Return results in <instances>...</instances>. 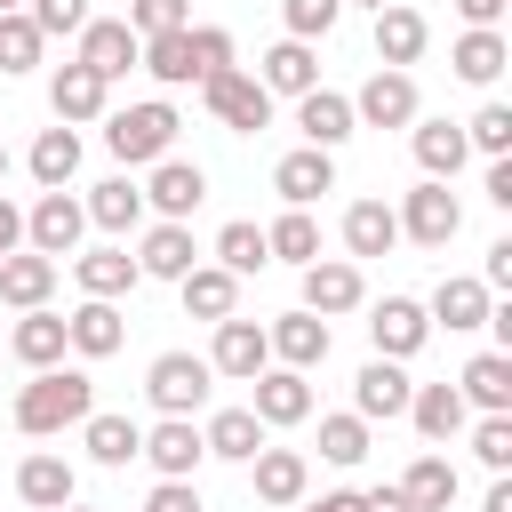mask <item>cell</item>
I'll use <instances>...</instances> for the list:
<instances>
[{"label": "cell", "mask_w": 512, "mask_h": 512, "mask_svg": "<svg viewBox=\"0 0 512 512\" xmlns=\"http://www.w3.org/2000/svg\"><path fill=\"white\" fill-rule=\"evenodd\" d=\"M88 416H96L88 368H40V376L16 392V432H32V440H48V432H64V424H88Z\"/></svg>", "instance_id": "1"}, {"label": "cell", "mask_w": 512, "mask_h": 512, "mask_svg": "<svg viewBox=\"0 0 512 512\" xmlns=\"http://www.w3.org/2000/svg\"><path fill=\"white\" fill-rule=\"evenodd\" d=\"M176 128H184L176 104H168V96H144V104H128V112L104 120V152H112L120 168H152V160H168Z\"/></svg>", "instance_id": "2"}, {"label": "cell", "mask_w": 512, "mask_h": 512, "mask_svg": "<svg viewBox=\"0 0 512 512\" xmlns=\"http://www.w3.org/2000/svg\"><path fill=\"white\" fill-rule=\"evenodd\" d=\"M392 216H400V240H416V248H448V240L464 232V200H456L448 184H432V176H424Z\"/></svg>", "instance_id": "3"}, {"label": "cell", "mask_w": 512, "mask_h": 512, "mask_svg": "<svg viewBox=\"0 0 512 512\" xmlns=\"http://www.w3.org/2000/svg\"><path fill=\"white\" fill-rule=\"evenodd\" d=\"M80 232H88V208L72 200V192H40L32 208H24V248L32 256H80Z\"/></svg>", "instance_id": "4"}, {"label": "cell", "mask_w": 512, "mask_h": 512, "mask_svg": "<svg viewBox=\"0 0 512 512\" xmlns=\"http://www.w3.org/2000/svg\"><path fill=\"white\" fill-rule=\"evenodd\" d=\"M208 360L200 352H160L152 368H144V392H152V408L160 416H192V408H208Z\"/></svg>", "instance_id": "5"}, {"label": "cell", "mask_w": 512, "mask_h": 512, "mask_svg": "<svg viewBox=\"0 0 512 512\" xmlns=\"http://www.w3.org/2000/svg\"><path fill=\"white\" fill-rule=\"evenodd\" d=\"M200 104L232 128V136H256L264 120H272V96L256 88V72H240V64H224L216 80H200Z\"/></svg>", "instance_id": "6"}, {"label": "cell", "mask_w": 512, "mask_h": 512, "mask_svg": "<svg viewBox=\"0 0 512 512\" xmlns=\"http://www.w3.org/2000/svg\"><path fill=\"white\" fill-rule=\"evenodd\" d=\"M272 368V344H264V328L256 320H216V344H208V376H232V384H256Z\"/></svg>", "instance_id": "7"}, {"label": "cell", "mask_w": 512, "mask_h": 512, "mask_svg": "<svg viewBox=\"0 0 512 512\" xmlns=\"http://www.w3.org/2000/svg\"><path fill=\"white\" fill-rule=\"evenodd\" d=\"M352 120L360 128H408V120H424V104H416V80L408 72H368V88L352 96Z\"/></svg>", "instance_id": "8"}, {"label": "cell", "mask_w": 512, "mask_h": 512, "mask_svg": "<svg viewBox=\"0 0 512 512\" xmlns=\"http://www.w3.org/2000/svg\"><path fill=\"white\" fill-rule=\"evenodd\" d=\"M136 192H144V208H160V224H184V216L208 200V176H200L192 160L168 152V160H152V176H144Z\"/></svg>", "instance_id": "9"}, {"label": "cell", "mask_w": 512, "mask_h": 512, "mask_svg": "<svg viewBox=\"0 0 512 512\" xmlns=\"http://www.w3.org/2000/svg\"><path fill=\"white\" fill-rule=\"evenodd\" d=\"M360 296H368V280H360L352 256H320V264H304V312H312V320L360 312Z\"/></svg>", "instance_id": "10"}, {"label": "cell", "mask_w": 512, "mask_h": 512, "mask_svg": "<svg viewBox=\"0 0 512 512\" xmlns=\"http://www.w3.org/2000/svg\"><path fill=\"white\" fill-rule=\"evenodd\" d=\"M424 336H432V320H424L416 296H384V304L368 312V344H376V360H416Z\"/></svg>", "instance_id": "11"}, {"label": "cell", "mask_w": 512, "mask_h": 512, "mask_svg": "<svg viewBox=\"0 0 512 512\" xmlns=\"http://www.w3.org/2000/svg\"><path fill=\"white\" fill-rule=\"evenodd\" d=\"M136 56H144V40H136L120 16H88V24H80V56H72V64H88L96 80H120V72H136Z\"/></svg>", "instance_id": "12"}, {"label": "cell", "mask_w": 512, "mask_h": 512, "mask_svg": "<svg viewBox=\"0 0 512 512\" xmlns=\"http://www.w3.org/2000/svg\"><path fill=\"white\" fill-rule=\"evenodd\" d=\"M264 344H272V368H296V376H312V368L328 360V320H312V312L296 304V312H280V320L264 328Z\"/></svg>", "instance_id": "13"}, {"label": "cell", "mask_w": 512, "mask_h": 512, "mask_svg": "<svg viewBox=\"0 0 512 512\" xmlns=\"http://www.w3.org/2000/svg\"><path fill=\"white\" fill-rule=\"evenodd\" d=\"M408 392H416V376L400 368V360H368L360 376H352V416L360 424H392V416H408Z\"/></svg>", "instance_id": "14"}, {"label": "cell", "mask_w": 512, "mask_h": 512, "mask_svg": "<svg viewBox=\"0 0 512 512\" xmlns=\"http://www.w3.org/2000/svg\"><path fill=\"white\" fill-rule=\"evenodd\" d=\"M136 456H144L160 480H192L208 448H200V424H192V416H160V424L144 432V448H136Z\"/></svg>", "instance_id": "15"}, {"label": "cell", "mask_w": 512, "mask_h": 512, "mask_svg": "<svg viewBox=\"0 0 512 512\" xmlns=\"http://www.w3.org/2000/svg\"><path fill=\"white\" fill-rule=\"evenodd\" d=\"M104 104H112V80H96L88 64H56V72H48V112H56L64 128L104 120Z\"/></svg>", "instance_id": "16"}, {"label": "cell", "mask_w": 512, "mask_h": 512, "mask_svg": "<svg viewBox=\"0 0 512 512\" xmlns=\"http://www.w3.org/2000/svg\"><path fill=\"white\" fill-rule=\"evenodd\" d=\"M64 344H72L80 360H112V352L128 344V320H120V304H96V296H80V304L64 312Z\"/></svg>", "instance_id": "17"}, {"label": "cell", "mask_w": 512, "mask_h": 512, "mask_svg": "<svg viewBox=\"0 0 512 512\" xmlns=\"http://www.w3.org/2000/svg\"><path fill=\"white\" fill-rule=\"evenodd\" d=\"M248 416L272 432V424H304L312 416V384L296 376V368H264L256 384H248Z\"/></svg>", "instance_id": "18"}, {"label": "cell", "mask_w": 512, "mask_h": 512, "mask_svg": "<svg viewBox=\"0 0 512 512\" xmlns=\"http://www.w3.org/2000/svg\"><path fill=\"white\" fill-rule=\"evenodd\" d=\"M272 192H280L288 208H312L320 192H336V152H312V144L280 152V168H272Z\"/></svg>", "instance_id": "19"}, {"label": "cell", "mask_w": 512, "mask_h": 512, "mask_svg": "<svg viewBox=\"0 0 512 512\" xmlns=\"http://www.w3.org/2000/svg\"><path fill=\"white\" fill-rule=\"evenodd\" d=\"M456 400L480 416H512V352H472L456 376Z\"/></svg>", "instance_id": "20"}, {"label": "cell", "mask_w": 512, "mask_h": 512, "mask_svg": "<svg viewBox=\"0 0 512 512\" xmlns=\"http://www.w3.org/2000/svg\"><path fill=\"white\" fill-rule=\"evenodd\" d=\"M248 472H256V504H304V488H312V464H304V448H256L248 456Z\"/></svg>", "instance_id": "21"}, {"label": "cell", "mask_w": 512, "mask_h": 512, "mask_svg": "<svg viewBox=\"0 0 512 512\" xmlns=\"http://www.w3.org/2000/svg\"><path fill=\"white\" fill-rule=\"evenodd\" d=\"M424 48H432V24H424L416 8H400V0L376 8V64H384V72H408Z\"/></svg>", "instance_id": "22"}, {"label": "cell", "mask_w": 512, "mask_h": 512, "mask_svg": "<svg viewBox=\"0 0 512 512\" xmlns=\"http://www.w3.org/2000/svg\"><path fill=\"white\" fill-rule=\"evenodd\" d=\"M256 88H264V96H312V88H320V56H312L304 40H272L264 64H256Z\"/></svg>", "instance_id": "23"}, {"label": "cell", "mask_w": 512, "mask_h": 512, "mask_svg": "<svg viewBox=\"0 0 512 512\" xmlns=\"http://www.w3.org/2000/svg\"><path fill=\"white\" fill-rule=\"evenodd\" d=\"M488 312H496V304H488V288H480L472 272H448V280L432 288V304H424V320H440L448 336H464V328H488Z\"/></svg>", "instance_id": "24"}, {"label": "cell", "mask_w": 512, "mask_h": 512, "mask_svg": "<svg viewBox=\"0 0 512 512\" xmlns=\"http://www.w3.org/2000/svg\"><path fill=\"white\" fill-rule=\"evenodd\" d=\"M16 496H24L32 512H64V504L80 496V472H72L64 456H48V448H40V456H24V464H16Z\"/></svg>", "instance_id": "25"}, {"label": "cell", "mask_w": 512, "mask_h": 512, "mask_svg": "<svg viewBox=\"0 0 512 512\" xmlns=\"http://www.w3.org/2000/svg\"><path fill=\"white\" fill-rule=\"evenodd\" d=\"M296 128H304V144L312 152H336L360 120H352V96H336V88H312V96H296Z\"/></svg>", "instance_id": "26"}, {"label": "cell", "mask_w": 512, "mask_h": 512, "mask_svg": "<svg viewBox=\"0 0 512 512\" xmlns=\"http://www.w3.org/2000/svg\"><path fill=\"white\" fill-rule=\"evenodd\" d=\"M408 144H416V168H424L432 184H448V176L472 160V144H464L456 120H408Z\"/></svg>", "instance_id": "27"}, {"label": "cell", "mask_w": 512, "mask_h": 512, "mask_svg": "<svg viewBox=\"0 0 512 512\" xmlns=\"http://www.w3.org/2000/svg\"><path fill=\"white\" fill-rule=\"evenodd\" d=\"M8 352H16L32 376H40V368H64V352H72V344H64V312H48V304L24 312V320L8 328Z\"/></svg>", "instance_id": "28"}, {"label": "cell", "mask_w": 512, "mask_h": 512, "mask_svg": "<svg viewBox=\"0 0 512 512\" xmlns=\"http://www.w3.org/2000/svg\"><path fill=\"white\" fill-rule=\"evenodd\" d=\"M24 168H32V184H40V192H64V184H72V168H80V128H64V120H56V128H40V136H32V152H24Z\"/></svg>", "instance_id": "29"}, {"label": "cell", "mask_w": 512, "mask_h": 512, "mask_svg": "<svg viewBox=\"0 0 512 512\" xmlns=\"http://www.w3.org/2000/svg\"><path fill=\"white\" fill-rule=\"evenodd\" d=\"M192 264H200V248H192L184 224H152V232L136 240V272H144V280H184Z\"/></svg>", "instance_id": "30"}, {"label": "cell", "mask_w": 512, "mask_h": 512, "mask_svg": "<svg viewBox=\"0 0 512 512\" xmlns=\"http://www.w3.org/2000/svg\"><path fill=\"white\" fill-rule=\"evenodd\" d=\"M72 280H80V296L112 304V296H128L144 272H136V256H128V248H88V256H72Z\"/></svg>", "instance_id": "31"}, {"label": "cell", "mask_w": 512, "mask_h": 512, "mask_svg": "<svg viewBox=\"0 0 512 512\" xmlns=\"http://www.w3.org/2000/svg\"><path fill=\"white\" fill-rule=\"evenodd\" d=\"M48 296H56V264H48V256H32V248L0 256V304H16V312H40Z\"/></svg>", "instance_id": "32"}, {"label": "cell", "mask_w": 512, "mask_h": 512, "mask_svg": "<svg viewBox=\"0 0 512 512\" xmlns=\"http://www.w3.org/2000/svg\"><path fill=\"white\" fill-rule=\"evenodd\" d=\"M176 288H184V312H192V320H232V312H240V280H232L224 264H192Z\"/></svg>", "instance_id": "33"}, {"label": "cell", "mask_w": 512, "mask_h": 512, "mask_svg": "<svg viewBox=\"0 0 512 512\" xmlns=\"http://www.w3.org/2000/svg\"><path fill=\"white\" fill-rule=\"evenodd\" d=\"M408 424H416L424 440H456V432L472 424V408L456 400V384H416V392H408Z\"/></svg>", "instance_id": "34"}, {"label": "cell", "mask_w": 512, "mask_h": 512, "mask_svg": "<svg viewBox=\"0 0 512 512\" xmlns=\"http://www.w3.org/2000/svg\"><path fill=\"white\" fill-rule=\"evenodd\" d=\"M344 248H352V256H392V248H400V216H392L384 200H352V208H344Z\"/></svg>", "instance_id": "35"}, {"label": "cell", "mask_w": 512, "mask_h": 512, "mask_svg": "<svg viewBox=\"0 0 512 512\" xmlns=\"http://www.w3.org/2000/svg\"><path fill=\"white\" fill-rule=\"evenodd\" d=\"M200 448H208V456H224V464H248V456L264 448V424H256L248 408H216V416L200 424Z\"/></svg>", "instance_id": "36"}, {"label": "cell", "mask_w": 512, "mask_h": 512, "mask_svg": "<svg viewBox=\"0 0 512 512\" xmlns=\"http://www.w3.org/2000/svg\"><path fill=\"white\" fill-rule=\"evenodd\" d=\"M392 488L408 496V512H448V504H456V464H448V456H416Z\"/></svg>", "instance_id": "37"}, {"label": "cell", "mask_w": 512, "mask_h": 512, "mask_svg": "<svg viewBox=\"0 0 512 512\" xmlns=\"http://www.w3.org/2000/svg\"><path fill=\"white\" fill-rule=\"evenodd\" d=\"M512 64V48H504V32H464L456 48H448V72L456 80H472V88H496V72Z\"/></svg>", "instance_id": "38"}, {"label": "cell", "mask_w": 512, "mask_h": 512, "mask_svg": "<svg viewBox=\"0 0 512 512\" xmlns=\"http://www.w3.org/2000/svg\"><path fill=\"white\" fill-rule=\"evenodd\" d=\"M160 88H184V80H200V56H192V24L184 32H160V40H144V56H136Z\"/></svg>", "instance_id": "39"}, {"label": "cell", "mask_w": 512, "mask_h": 512, "mask_svg": "<svg viewBox=\"0 0 512 512\" xmlns=\"http://www.w3.org/2000/svg\"><path fill=\"white\" fill-rule=\"evenodd\" d=\"M80 208H88V224H104V232H136V224H144V192H136L128 176H104Z\"/></svg>", "instance_id": "40"}, {"label": "cell", "mask_w": 512, "mask_h": 512, "mask_svg": "<svg viewBox=\"0 0 512 512\" xmlns=\"http://www.w3.org/2000/svg\"><path fill=\"white\" fill-rule=\"evenodd\" d=\"M264 248L280 256V264H320V224H312V208H288L280 224H264Z\"/></svg>", "instance_id": "41"}, {"label": "cell", "mask_w": 512, "mask_h": 512, "mask_svg": "<svg viewBox=\"0 0 512 512\" xmlns=\"http://www.w3.org/2000/svg\"><path fill=\"white\" fill-rule=\"evenodd\" d=\"M216 264H224L232 280L264 272V264H272V248H264V224H224V232H216Z\"/></svg>", "instance_id": "42"}, {"label": "cell", "mask_w": 512, "mask_h": 512, "mask_svg": "<svg viewBox=\"0 0 512 512\" xmlns=\"http://www.w3.org/2000/svg\"><path fill=\"white\" fill-rule=\"evenodd\" d=\"M80 432H88V456H96V464H112V472L144 448V424H128V416H88Z\"/></svg>", "instance_id": "43"}, {"label": "cell", "mask_w": 512, "mask_h": 512, "mask_svg": "<svg viewBox=\"0 0 512 512\" xmlns=\"http://www.w3.org/2000/svg\"><path fill=\"white\" fill-rule=\"evenodd\" d=\"M464 144L488 152V160H512V104H480V112L464 120Z\"/></svg>", "instance_id": "44"}, {"label": "cell", "mask_w": 512, "mask_h": 512, "mask_svg": "<svg viewBox=\"0 0 512 512\" xmlns=\"http://www.w3.org/2000/svg\"><path fill=\"white\" fill-rule=\"evenodd\" d=\"M336 16H344V0H280V24H288V40H328L336 32Z\"/></svg>", "instance_id": "45"}, {"label": "cell", "mask_w": 512, "mask_h": 512, "mask_svg": "<svg viewBox=\"0 0 512 512\" xmlns=\"http://www.w3.org/2000/svg\"><path fill=\"white\" fill-rule=\"evenodd\" d=\"M136 40H160V32H184L192 24V0H128V16H120Z\"/></svg>", "instance_id": "46"}, {"label": "cell", "mask_w": 512, "mask_h": 512, "mask_svg": "<svg viewBox=\"0 0 512 512\" xmlns=\"http://www.w3.org/2000/svg\"><path fill=\"white\" fill-rule=\"evenodd\" d=\"M320 456L352 472V464L368 456V424H360V416H320Z\"/></svg>", "instance_id": "47"}, {"label": "cell", "mask_w": 512, "mask_h": 512, "mask_svg": "<svg viewBox=\"0 0 512 512\" xmlns=\"http://www.w3.org/2000/svg\"><path fill=\"white\" fill-rule=\"evenodd\" d=\"M40 48H48V40L32 32V16H24V8H16V16H0V72H32V64H40Z\"/></svg>", "instance_id": "48"}, {"label": "cell", "mask_w": 512, "mask_h": 512, "mask_svg": "<svg viewBox=\"0 0 512 512\" xmlns=\"http://www.w3.org/2000/svg\"><path fill=\"white\" fill-rule=\"evenodd\" d=\"M24 16H32V32L40 40H80V24H88V0H24Z\"/></svg>", "instance_id": "49"}, {"label": "cell", "mask_w": 512, "mask_h": 512, "mask_svg": "<svg viewBox=\"0 0 512 512\" xmlns=\"http://www.w3.org/2000/svg\"><path fill=\"white\" fill-rule=\"evenodd\" d=\"M472 456H480L488 472H512V416H480V424H472Z\"/></svg>", "instance_id": "50"}, {"label": "cell", "mask_w": 512, "mask_h": 512, "mask_svg": "<svg viewBox=\"0 0 512 512\" xmlns=\"http://www.w3.org/2000/svg\"><path fill=\"white\" fill-rule=\"evenodd\" d=\"M192 56H200V80H216L232 64V32L224 24H192Z\"/></svg>", "instance_id": "51"}, {"label": "cell", "mask_w": 512, "mask_h": 512, "mask_svg": "<svg viewBox=\"0 0 512 512\" xmlns=\"http://www.w3.org/2000/svg\"><path fill=\"white\" fill-rule=\"evenodd\" d=\"M144 512H200V488H192V480H152Z\"/></svg>", "instance_id": "52"}, {"label": "cell", "mask_w": 512, "mask_h": 512, "mask_svg": "<svg viewBox=\"0 0 512 512\" xmlns=\"http://www.w3.org/2000/svg\"><path fill=\"white\" fill-rule=\"evenodd\" d=\"M456 16H464V32H496L504 0H456Z\"/></svg>", "instance_id": "53"}, {"label": "cell", "mask_w": 512, "mask_h": 512, "mask_svg": "<svg viewBox=\"0 0 512 512\" xmlns=\"http://www.w3.org/2000/svg\"><path fill=\"white\" fill-rule=\"evenodd\" d=\"M480 288H512V240H496V248H488V272H480Z\"/></svg>", "instance_id": "54"}, {"label": "cell", "mask_w": 512, "mask_h": 512, "mask_svg": "<svg viewBox=\"0 0 512 512\" xmlns=\"http://www.w3.org/2000/svg\"><path fill=\"white\" fill-rule=\"evenodd\" d=\"M16 248H24V208L0 200V256H16Z\"/></svg>", "instance_id": "55"}, {"label": "cell", "mask_w": 512, "mask_h": 512, "mask_svg": "<svg viewBox=\"0 0 512 512\" xmlns=\"http://www.w3.org/2000/svg\"><path fill=\"white\" fill-rule=\"evenodd\" d=\"M296 512H360V488H328V496H312V504H296Z\"/></svg>", "instance_id": "56"}, {"label": "cell", "mask_w": 512, "mask_h": 512, "mask_svg": "<svg viewBox=\"0 0 512 512\" xmlns=\"http://www.w3.org/2000/svg\"><path fill=\"white\" fill-rule=\"evenodd\" d=\"M488 200L512 208V160H488Z\"/></svg>", "instance_id": "57"}, {"label": "cell", "mask_w": 512, "mask_h": 512, "mask_svg": "<svg viewBox=\"0 0 512 512\" xmlns=\"http://www.w3.org/2000/svg\"><path fill=\"white\" fill-rule=\"evenodd\" d=\"M360 512H408V496H400V488H368V496H360Z\"/></svg>", "instance_id": "58"}, {"label": "cell", "mask_w": 512, "mask_h": 512, "mask_svg": "<svg viewBox=\"0 0 512 512\" xmlns=\"http://www.w3.org/2000/svg\"><path fill=\"white\" fill-rule=\"evenodd\" d=\"M480 512H512V480H504V472H496V488L480 496Z\"/></svg>", "instance_id": "59"}, {"label": "cell", "mask_w": 512, "mask_h": 512, "mask_svg": "<svg viewBox=\"0 0 512 512\" xmlns=\"http://www.w3.org/2000/svg\"><path fill=\"white\" fill-rule=\"evenodd\" d=\"M16 8H24V0H0V16H16Z\"/></svg>", "instance_id": "60"}, {"label": "cell", "mask_w": 512, "mask_h": 512, "mask_svg": "<svg viewBox=\"0 0 512 512\" xmlns=\"http://www.w3.org/2000/svg\"><path fill=\"white\" fill-rule=\"evenodd\" d=\"M368 8H392V0H368Z\"/></svg>", "instance_id": "61"}, {"label": "cell", "mask_w": 512, "mask_h": 512, "mask_svg": "<svg viewBox=\"0 0 512 512\" xmlns=\"http://www.w3.org/2000/svg\"><path fill=\"white\" fill-rule=\"evenodd\" d=\"M0 176H8V152H0Z\"/></svg>", "instance_id": "62"}, {"label": "cell", "mask_w": 512, "mask_h": 512, "mask_svg": "<svg viewBox=\"0 0 512 512\" xmlns=\"http://www.w3.org/2000/svg\"><path fill=\"white\" fill-rule=\"evenodd\" d=\"M64 512H88V504H64Z\"/></svg>", "instance_id": "63"}]
</instances>
